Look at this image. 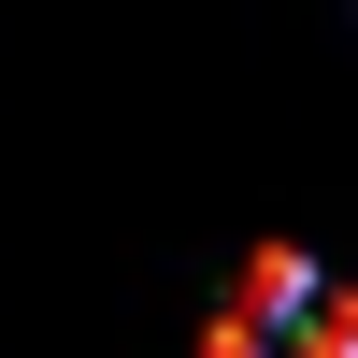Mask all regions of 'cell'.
<instances>
[{
  "mask_svg": "<svg viewBox=\"0 0 358 358\" xmlns=\"http://www.w3.org/2000/svg\"><path fill=\"white\" fill-rule=\"evenodd\" d=\"M201 358H358V287H330L315 258H244V287L215 301Z\"/></svg>",
  "mask_w": 358,
  "mask_h": 358,
  "instance_id": "obj_1",
  "label": "cell"
}]
</instances>
